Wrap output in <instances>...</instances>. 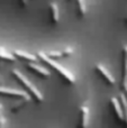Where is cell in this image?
Segmentation results:
<instances>
[{"label": "cell", "instance_id": "6da1fadb", "mask_svg": "<svg viewBox=\"0 0 127 128\" xmlns=\"http://www.w3.org/2000/svg\"><path fill=\"white\" fill-rule=\"evenodd\" d=\"M36 58H37V60H40V62L45 63L48 68H51L52 70L55 71V72L58 73V74L60 75L65 82H68L69 84L76 83V76H74L68 68H65L63 65H61L58 61L50 58L44 52H38V53L36 54Z\"/></svg>", "mask_w": 127, "mask_h": 128}, {"label": "cell", "instance_id": "8fae6325", "mask_svg": "<svg viewBox=\"0 0 127 128\" xmlns=\"http://www.w3.org/2000/svg\"><path fill=\"white\" fill-rule=\"evenodd\" d=\"M110 106H112V110H114L115 115H116L117 119L120 120V122H124V114H123V109H122L120 102H119L118 98L112 97L110 99Z\"/></svg>", "mask_w": 127, "mask_h": 128}, {"label": "cell", "instance_id": "52a82bcc", "mask_svg": "<svg viewBox=\"0 0 127 128\" xmlns=\"http://www.w3.org/2000/svg\"><path fill=\"white\" fill-rule=\"evenodd\" d=\"M26 68H28L30 72H33L34 74L38 75V76H40V78H45V79H46V78H50V75H51V72H50L46 68L40 65V64H37L36 62L26 63Z\"/></svg>", "mask_w": 127, "mask_h": 128}, {"label": "cell", "instance_id": "277c9868", "mask_svg": "<svg viewBox=\"0 0 127 128\" xmlns=\"http://www.w3.org/2000/svg\"><path fill=\"white\" fill-rule=\"evenodd\" d=\"M79 124L78 128H89L90 125V109L87 104H82L79 109Z\"/></svg>", "mask_w": 127, "mask_h": 128}, {"label": "cell", "instance_id": "9c48e42d", "mask_svg": "<svg viewBox=\"0 0 127 128\" xmlns=\"http://www.w3.org/2000/svg\"><path fill=\"white\" fill-rule=\"evenodd\" d=\"M11 54L14 55V58H15L16 60H20V61H22V62H26V63L37 62L36 55H34V54H32V53H27V52H24V51L15 50Z\"/></svg>", "mask_w": 127, "mask_h": 128}, {"label": "cell", "instance_id": "8992f818", "mask_svg": "<svg viewBox=\"0 0 127 128\" xmlns=\"http://www.w3.org/2000/svg\"><path fill=\"white\" fill-rule=\"evenodd\" d=\"M127 86V45L122 50V79H120V89L123 90Z\"/></svg>", "mask_w": 127, "mask_h": 128}, {"label": "cell", "instance_id": "ba28073f", "mask_svg": "<svg viewBox=\"0 0 127 128\" xmlns=\"http://www.w3.org/2000/svg\"><path fill=\"white\" fill-rule=\"evenodd\" d=\"M74 50L72 47H65L63 50H60V51H55V52H48V53H45L52 60H55L58 61V58H69L73 54Z\"/></svg>", "mask_w": 127, "mask_h": 128}, {"label": "cell", "instance_id": "7c38bea8", "mask_svg": "<svg viewBox=\"0 0 127 128\" xmlns=\"http://www.w3.org/2000/svg\"><path fill=\"white\" fill-rule=\"evenodd\" d=\"M74 1L76 7V14H78L79 18H83L87 14V4L86 0H72Z\"/></svg>", "mask_w": 127, "mask_h": 128}, {"label": "cell", "instance_id": "5bb4252c", "mask_svg": "<svg viewBox=\"0 0 127 128\" xmlns=\"http://www.w3.org/2000/svg\"><path fill=\"white\" fill-rule=\"evenodd\" d=\"M119 102H120V106H122V109H123V114H124V122H126L127 125V100L125 98V96H124V93L122 92L120 96H119L118 98Z\"/></svg>", "mask_w": 127, "mask_h": 128}, {"label": "cell", "instance_id": "e0dca14e", "mask_svg": "<svg viewBox=\"0 0 127 128\" xmlns=\"http://www.w3.org/2000/svg\"><path fill=\"white\" fill-rule=\"evenodd\" d=\"M122 91H123L124 96H125V98H126V100H127V86H126V88H124V89H123V90H122Z\"/></svg>", "mask_w": 127, "mask_h": 128}, {"label": "cell", "instance_id": "7a4b0ae2", "mask_svg": "<svg viewBox=\"0 0 127 128\" xmlns=\"http://www.w3.org/2000/svg\"><path fill=\"white\" fill-rule=\"evenodd\" d=\"M12 75H14V78H15V79L17 80L22 86H24L25 92L28 93L29 97L34 99V101L37 102V104L43 102L44 97H43L42 92H40V91L38 90V89L36 88V86H34V84L32 83V82L29 81L24 74H22V73H20L18 70H12Z\"/></svg>", "mask_w": 127, "mask_h": 128}, {"label": "cell", "instance_id": "9a60e30c", "mask_svg": "<svg viewBox=\"0 0 127 128\" xmlns=\"http://www.w3.org/2000/svg\"><path fill=\"white\" fill-rule=\"evenodd\" d=\"M30 100H27V99H22V101L20 102H18V104H14L12 106V108H11V110L14 111V112H16V111H19L22 108H24L25 106H26V104L27 102H29Z\"/></svg>", "mask_w": 127, "mask_h": 128}, {"label": "cell", "instance_id": "30bf717a", "mask_svg": "<svg viewBox=\"0 0 127 128\" xmlns=\"http://www.w3.org/2000/svg\"><path fill=\"white\" fill-rule=\"evenodd\" d=\"M47 9H48L51 22L53 25H56L58 22V20H60V9H58V6L55 2H50L47 4Z\"/></svg>", "mask_w": 127, "mask_h": 128}, {"label": "cell", "instance_id": "4fadbf2b", "mask_svg": "<svg viewBox=\"0 0 127 128\" xmlns=\"http://www.w3.org/2000/svg\"><path fill=\"white\" fill-rule=\"evenodd\" d=\"M0 61L1 62H8V63H12L16 61V58H14V55L9 52H7L4 48L0 47Z\"/></svg>", "mask_w": 127, "mask_h": 128}, {"label": "cell", "instance_id": "ac0fdd59", "mask_svg": "<svg viewBox=\"0 0 127 128\" xmlns=\"http://www.w3.org/2000/svg\"><path fill=\"white\" fill-rule=\"evenodd\" d=\"M124 22H126V24H127V16H126V17H125V19H124Z\"/></svg>", "mask_w": 127, "mask_h": 128}, {"label": "cell", "instance_id": "5b68a950", "mask_svg": "<svg viewBox=\"0 0 127 128\" xmlns=\"http://www.w3.org/2000/svg\"><path fill=\"white\" fill-rule=\"evenodd\" d=\"M94 70H96L97 74H98L107 84H109V86H114V84L116 83V80H115L114 75H112V73H110L109 71L102 65V64H96Z\"/></svg>", "mask_w": 127, "mask_h": 128}, {"label": "cell", "instance_id": "d6986e66", "mask_svg": "<svg viewBox=\"0 0 127 128\" xmlns=\"http://www.w3.org/2000/svg\"><path fill=\"white\" fill-rule=\"evenodd\" d=\"M70 1H72V0H70Z\"/></svg>", "mask_w": 127, "mask_h": 128}, {"label": "cell", "instance_id": "2e32d148", "mask_svg": "<svg viewBox=\"0 0 127 128\" xmlns=\"http://www.w3.org/2000/svg\"><path fill=\"white\" fill-rule=\"evenodd\" d=\"M18 4H19L22 7H25L27 4V0H18Z\"/></svg>", "mask_w": 127, "mask_h": 128}, {"label": "cell", "instance_id": "3957f363", "mask_svg": "<svg viewBox=\"0 0 127 128\" xmlns=\"http://www.w3.org/2000/svg\"><path fill=\"white\" fill-rule=\"evenodd\" d=\"M0 96L11 97V98H18V99L30 100L29 94L26 93L25 91L17 90V89H11V88H6V86H0Z\"/></svg>", "mask_w": 127, "mask_h": 128}]
</instances>
